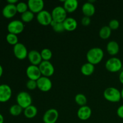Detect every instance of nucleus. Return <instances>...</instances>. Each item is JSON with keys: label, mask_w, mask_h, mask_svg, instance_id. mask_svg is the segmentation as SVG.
Returning <instances> with one entry per match:
<instances>
[{"label": "nucleus", "mask_w": 123, "mask_h": 123, "mask_svg": "<svg viewBox=\"0 0 123 123\" xmlns=\"http://www.w3.org/2000/svg\"><path fill=\"white\" fill-rule=\"evenodd\" d=\"M18 13L16 6L14 4H7L2 9V13L4 17L7 19H10L13 18Z\"/></svg>", "instance_id": "obj_17"}, {"label": "nucleus", "mask_w": 123, "mask_h": 123, "mask_svg": "<svg viewBox=\"0 0 123 123\" xmlns=\"http://www.w3.org/2000/svg\"><path fill=\"white\" fill-rule=\"evenodd\" d=\"M81 23L84 26H88L90 24V23H91V19H90V18H89V17L84 16V18L82 19Z\"/></svg>", "instance_id": "obj_34"}, {"label": "nucleus", "mask_w": 123, "mask_h": 123, "mask_svg": "<svg viewBox=\"0 0 123 123\" xmlns=\"http://www.w3.org/2000/svg\"><path fill=\"white\" fill-rule=\"evenodd\" d=\"M67 12L63 7L57 6L55 7L52 11V17L53 20L56 22H63L67 17Z\"/></svg>", "instance_id": "obj_6"}, {"label": "nucleus", "mask_w": 123, "mask_h": 123, "mask_svg": "<svg viewBox=\"0 0 123 123\" xmlns=\"http://www.w3.org/2000/svg\"><path fill=\"white\" fill-rule=\"evenodd\" d=\"M74 101L80 106H85L87 103V98L86 96L83 94H78L74 97Z\"/></svg>", "instance_id": "obj_26"}, {"label": "nucleus", "mask_w": 123, "mask_h": 123, "mask_svg": "<svg viewBox=\"0 0 123 123\" xmlns=\"http://www.w3.org/2000/svg\"><path fill=\"white\" fill-rule=\"evenodd\" d=\"M43 61H49L52 57V52L48 48H44L40 52Z\"/></svg>", "instance_id": "obj_29"}, {"label": "nucleus", "mask_w": 123, "mask_h": 123, "mask_svg": "<svg viewBox=\"0 0 123 123\" xmlns=\"http://www.w3.org/2000/svg\"><path fill=\"white\" fill-rule=\"evenodd\" d=\"M32 101L31 95L26 91H21L16 96L17 104L24 109L32 105Z\"/></svg>", "instance_id": "obj_4"}, {"label": "nucleus", "mask_w": 123, "mask_h": 123, "mask_svg": "<svg viewBox=\"0 0 123 123\" xmlns=\"http://www.w3.org/2000/svg\"><path fill=\"white\" fill-rule=\"evenodd\" d=\"M7 4H14L16 5V4L18 3V0H7Z\"/></svg>", "instance_id": "obj_36"}, {"label": "nucleus", "mask_w": 123, "mask_h": 123, "mask_svg": "<svg viewBox=\"0 0 123 123\" xmlns=\"http://www.w3.org/2000/svg\"><path fill=\"white\" fill-rule=\"evenodd\" d=\"M119 80H120V82L123 84V70L121 71L119 74Z\"/></svg>", "instance_id": "obj_37"}, {"label": "nucleus", "mask_w": 123, "mask_h": 123, "mask_svg": "<svg viewBox=\"0 0 123 123\" xmlns=\"http://www.w3.org/2000/svg\"><path fill=\"white\" fill-rule=\"evenodd\" d=\"M25 28V25L22 20H14L8 23L7 30L9 33L18 35L22 33Z\"/></svg>", "instance_id": "obj_5"}, {"label": "nucleus", "mask_w": 123, "mask_h": 123, "mask_svg": "<svg viewBox=\"0 0 123 123\" xmlns=\"http://www.w3.org/2000/svg\"><path fill=\"white\" fill-rule=\"evenodd\" d=\"M82 11L83 14H84V16L90 18L95 14L96 7L93 4L89 1V2H85L83 4L82 7Z\"/></svg>", "instance_id": "obj_18"}, {"label": "nucleus", "mask_w": 123, "mask_h": 123, "mask_svg": "<svg viewBox=\"0 0 123 123\" xmlns=\"http://www.w3.org/2000/svg\"><path fill=\"white\" fill-rule=\"evenodd\" d=\"M103 97L108 102L117 103L121 98V91L115 87L107 88L103 92Z\"/></svg>", "instance_id": "obj_2"}, {"label": "nucleus", "mask_w": 123, "mask_h": 123, "mask_svg": "<svg viewBox=\"0 0 123 123\" xmlns=\"http://www.w3.org/2000/svg\"><path fill=\"white\" fill-rule=\"evenodd\" d=\"M29 10L34 14H38L43 10L44 2L43 0H29L27 2Z\"/></svg>", "instance_id": "obj_13"}, {"label": "nucleus", "mask_w": 123, "mask_h": 123, "mask_svg": "<svg viewBox=\"0 0 123 123\" xmlns=\"http://www.w3.org/2000/svg\"><path fill=\"white\" fill-rule=\"evenodd\" d=\"M34 18V14L28 10L25 13L21 14V20L23 22H30L33 20Z\"/></svg>", "instance_id": "obj_27"}, {"label": "nucleus", "mask_w": 123, "mask_h": 123, "mask_svg": "<svg viewBox=\"0 0 123 123\" xmlns=\"http://www.w3.org/2000/svg\"><path fill=\"white\" fill-rule=\"evenodd\" d=\"M79 6L77 0H66L64 2V8L67 13H73L75 12Z\"/></svg>", "instance_id": "obj_20"}, {"label": "nucleus", "mask_w": 123, "mask_h": 123, "mask_svg": "<svg viewBox=\"0 0 123 123\" xmlns=\"http://www.w3.org/2000/svg\"><path fill=\"white\" fill-rule=\"evenodd\" d=\"M16 8L17 11L18 13H25V12L28 10V4L25 3L24 2H19L16 5Z\"/></svg>", "instance_id": "obj_31"}, {"label": "nucleus", "mask_w": 123, "mask_h": 123, "mask_svg": "<svg viewBox=\"0 0 123 123\" xmlns=\"http://www.w3.org/2000/svg\"><path fill=\"white\" fill-rule=\"evenodd\" d=\"M2 74H3V68H2V66L0 64V78L2 76Z\"/></svg>", "instance_id": "obj_39"}, {"label": "nucleus", "mask_w": 123, "mask_h": 123, "mask_svg": "<svg viewBox=\"0 0 123 123\" xmlns=\"http://www.w3.org/2000/svg\"><path fill=\"white\" fill-rule=\"evenodd\" d=\"M95 70L94 65L90 63V62H86L80 68V71L82 74L86 76L91 75L94 73Z\"/></svg>", "instance_id": "obj_22"}, {"label": "nucleus", "mask_w": 123, "mask_h": 123, "mask_svg": "<svg viewBox=\"0 0 123 123\" xmlns=\"http://www.w3.org/2000/svg\"><path fill=\"white\" fill-rule=\"evenodd\" d=\"M91 114H92V110L90 107L86 105L80 106L77 112L78 117L83 121L88 120L91 117Z\"/></svg>", "instance_id": "obj_16"}, {"label": "nucleus", "mask_w": 123, "mask_h": 123, "mask_svg": "<svg viewBox=\"0 0 123 123\" xmlns=\"http://www.w3.org/2000/svg\"><path fill=\"white\" fill-rule=\"evenodd\" d=\"M123 63L121 60L117 57H112L108 59L105 63V67L107 70L111 73H116L121 70Z\"/></svg>", "instance_id": "obj_3"}, {"label": "nucleus", "mask_w": 123, "mask_h": 123, "mask_svg": "<svg viewBox=\"0 0 123 123\" xmlns=\"http://www.w3.org/2000/svg\"><path fill=\"white\" fill-rule=\"evenodd\" d=\"M37 88L43 92L49 91L52 88V82L48 77L42 76L37 80Z\"/></svg>", "instance_id": "obj_11"}, {"label": "nucleus", "mask_w": 123, "mask_h": 123, "mask_svg": "<svg viewBox=\"0 0 123 123\" xmlns=\"http://www.w3.org/2000/svg\"><path fill=\"white\" fill-rule=\"evenodd\" d=\"M28 58L31 63V65L38 66L43 61L40 52L36 50H32L28 52Z\"/></svg>", "instance_id": "obj_15"}, {"label": "nucleus", "mask_w": 123, "mask_h": 123, "mask_svg": "<svg viewBox=\"0 0 123 123\" xmlns=\"http://www.w3.org/2000/svg\"><path fill=\"white\" fill-rule=\"evenodd\" d=\"M121 91V98H123V88L122 90H121V91Z\"/></svg>", "instance_id": "obj_40"}, {"label": "nucleus", "mask_w": 123, "mask_h": 123, "mask_svg": "<svg viewBox=\"0 0 123 123\" xmlns=\"http://www.w3.org/2000/svg\"><path fill=\"white\" fill-rule=\"evenodd\" d=\"M13 53L17 59L19 60H25L28 57V52L26 46L21 43H18L13 47Z\"/></svg>", "instance_id": "obj_8"}, {"label": "nucleus", "mask_w": 123, "mask_h": 123, "mask_svg": "<svg viewBox=\"0 0 123 123\" xmlns=\"http://www.w3.org/2000/svg\"><path fill=\"white\" fill-rule=\"evenodd\" d=\"M52 20L51 13L44 10L37 14V22L43 26L50 25Z\"/></svg>", "instance_id": "obj_9"}, {"label": "nucleus", "mask_w": 123, "mask_h": 123, "mask_svg": "<svg viewBox=\"0 0 123 123\" xmlns=\"http://www.w3.org/2000/svg\"><path fill=\"white\" fill-rule=\"evenodd\" d=\"M41 74L43 76H52L55 72V68L49 61H43L38 66Z\"/></svg>", "instance_id": "obj_7"}, {"label": "nucleus", "mask_w": 123, "mask_h": 123, "mask_svg": "<svg viewBox=\"0 0 123 123\" xmlns=\"http://www.w3.org/2000/svg\"><path fill=\"white\" fill-rule=\"evenodd\" d=\"M26 88L30 90H34L37 88V84L36 80L29 79L26 84Z\"/></svg>", "instance_id": "obj_33"}, {"label": "nucleus", "mask_w": 123, "mask_h": 123, "mask_svg": "<svg viewBox=\"0 0 123 123\" xmlns=\"http://www.w3.org/2000/svg\"><path fill=\"white\" fill-rule=\"evenodd\" d=\"M58 117V111L56 109L52 108L45 112L43 116V121L44 123H56Z\"/></svg>", "instance_id": "obj_10"}, {"label": "nucleus", "mask_w": 123, "mask_h": 123, "mask_svg": "<svg viewBox=\"0 0 123 123\" xmlns=\"http://www.w3.org/2000/svg\"><path fill=\"white\" fill-rule=\"evenodd\" d=\"M12 90L10 86L7 84L0 85V102L6 103L11 98Z\"/></svg>", "instance_id": "obj_12"}, {"label": "nucleus", "mask_w": 123, "mask_h": 123, "mask_svg": "<svg viewBox=\"0 0 123 123\" xmlns=\"http://www.w3.org/2000/svg\"><path fill=\"white\" fill-rule=\"evenodd\" d=\"M26 74L29 79L36 80V81L42 76L38 66H34V65H30L28 66L26 70Z\"/></svg>", "instance_id": "obj_14"}, {"label": "nucleus", "mask_w": 123, "mask_h": 123, "mask_svg": "<svg viewBox=\"0 0 123 123\" xmlns=\"http://www.w3.org/2000/svg\"><path fill=\"white\" fill-rule=\"evenodd\" d=\"M112 30L109 26H104L101 28L99 31V36L103 40L108 39L111 35Z\"/></svg>", "instance_id": "obj_24"}, {"label": "nucleus", "mask_w": 123, "mask_h": 123, "mask_svg": "<svg viewBox=\"0 0 123 123\" xmlns=\"http://www.w3.org/2000/svg\"><path fill=\"white\" fill-rule=\"evenodd\" d=\"M106 50L108 54L112 56L116 55L120 51V46L118 43L114 40L108 42L106 46Z\"/></svg>", "instance_id": "obj_21"}, {"label": "nucleus", "mask_w": 123, "mask_h": 123, "mask_svg": "<svg viewBox=\"0 0 123 123\" xmlns=\"http://www.w3.org/2000/svg\"><path fill=\"white\" fill-rule=\"evenodd\" d=\"M50 25L52 27L54 31H55L56 32L60 33V32H62L65 31L62 22H56L52 20Z\"/></svg>", "instance_id": "obj_28"}, {"label": "nucleus", "mask_w": 123, "mask_h": 123, "mask_svg": "<svg viewBox=\"0 0 123 123\" xmlns=\"http://www.w3.org/2000/svg\"><path fill=\"white\" fill-rule=\"evenodd\" d=\"M23 108L20 107L19 105L15 104L12 105V106L10 108L9 112L10 114L14 117H17L20 115L22 114L23 111Z\"/></svg>", "instance_id": "obj_25"}, {"label": "nucleus", "mask_w": 123, "mask_h": 123, "mask_svg": "<svg viewBox=\"0 0 123 123\" xmlns=\"http://www.w3.org/2000/svg\"><path fill=\"white\" fill-rule=\"evenodd\" d=\"M4 118L3 115L0 114V123H4Z\"/></svg>", "instance_id": "obj_38"}, {"label": "nucleus", "mask_w": 123, "mask_h": 123, "mask_svg": "<svg viewBox=\"0 0 123 123\" xmlns=\"http://www.w3.org/2000/svg\"><path fill=\"white\" fill-rule=\"evenodd\" d=\"M108 26L111 30H117L120 27V22L117 19H112L109 22Z\"/></svg>", "instance_id": "obj_32"}, {"label": "nucleus", "mask_w": 123, "mask_h": 123, "mask_svg": "<svg viewBox=\"0 0 123 123\" xmlns=\"http://www.w3.org/2000/svg\"><path fill=\"white\" fill-rule=\"evenodd\" d=\"M104 56V52L100 48H92L86 53V60L88 62L96 65L102 61Z\"/></svg>", "instance_id": "obj_1"}, {"label": "nucleus", "mask_w": 123, "mask_h": 123, "mask_svg": "<svg viewBox=\"0 0 123 123\" xmlns=\"http://www.w3.org/2000/svg\"><path fill=\"white\" fill-rule=\"evenodd\" d=\"M6 40L8 44L14 46L18 44V36L14 34L8 33L6 36Z\"/></svg>", "instance_id": "obj_30"}, {"label": "nucleus", "mask_w": 123, "mask_h": 123, "mask_svg": "<svg viewBox=\"0 0 123 123\" xmlns=\"http://www.w3.org/2000/svg\"><path fill=\"white\" fill-rule=\"evenodd\" d=\"M117 114L121 118L123 119V105H121L117 111Z\"/></svg>", "instance_id": "obj_35"}, {"label": "nucleus", "mask_w": 123, "mask_h": 123, "mask_svg": "<svg viewBox=\"0 0 123 123\" xmlns=\"http://www.w3.org/2000/svg\"><path fill=\"white\" fill-rule=\"evenodd\" d=\"M37 113H38L37 108L32 105L24 109V114L25 117L29 119L34 118L37 115Z\"/></svg>", "instance_id": "obj_23"}, {"label": "nucleus", "mask_w": 123, "mask_h": 123, "mask_svg": "<svg viewBox=\"0 0 123 123\" xmlns=\"http://www.w3.org/2000/svg\"><path fill=\"white\" fill-rule=\"evenodd\" d=\"M63 25L65 31H73L78 27V22L74 18H67L63 22Z\"/></svg>", "instance_id": "obj_19"}]
</instances>
